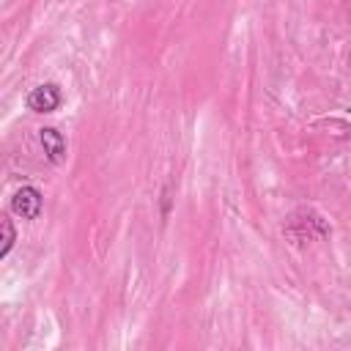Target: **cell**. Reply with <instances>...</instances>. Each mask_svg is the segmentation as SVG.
Wrapping results in <instances>:
<instances>
[{
    "instance_id": "obj_1",
    "label": "cell",
    "mask_w": 351,
    "mask_h": 351,
    "mask_svg": "<svg viewBox=\"0 0 351 351\" xmlns=\"http://www.w3.org/2000/svg\"><path fill=\"white\" fill-rule=\"evenodd\" d=\"M288 236L291 239H296L299 244L302 241H310V239H324V236H329V225L315 214V211H307V208H302V211H296L291 219H288Z\"/></svg>"
},
{
    "instance_id": "obj_2",
    "label": "cell",
    "mask_w": 351,
    "mask_h": 351,
    "mask_svg": "<svg viewBox=\"0 0 351 351\" xmlns=\"http://www.w3.org/2000/svg\"><path fill=\"white\" fill-rule=\"evenodd\" d=\"M41 206H44V200H41V192L36 186H22L11 197V211L22 219H38Z\"/></svg>"
},
{
    "instance_id": "obj_3",
    "label": "cell",
    "mask_w": 351,
    "mask_h": 351,
    "mask_svg": "<svg viewBox=\"0 0 351 351\" xmlns=\"http://www.w3.org/2000/svg\"><path fill=\"white\" fill-rule=\"evenodd\" d=\"M58 104H60V90L52 82L38 85L27 93V107L33 112H52V110H58Z\"/></svg>"
},
{
    "instance_id": "obj_4",
    "label": "cell",
    "mask_w": 351,
    "mask_h": 351,
    "mask_svg": "<svg viewBox=\"0 0 351 351\" xmlns=\"http://www.w3.org/2000/svg\"><path fill=\"white\" fill-rule=\"evenodd\" d=\"M41 145H44V154H47V159L52 165H63V159H66V140H63V134L58 129L44 126L41 129Z\"/></svg>"
},
{
    "instance_id": "obj_5",
    "label": "cell",
    "mask_w": 351,
    "mask_h": 351,
    "mask_svg": "<svg viewBox=\"0 0 351 351\" xmlns=\"http://www.w3.org/2000/svg\"><path fill=\"white\" fill-rule=\"evenodd\" d=\"M0 228H3V247H0V258H5V255L11 252V247H14V241H16V233H14V225H11V217H8V214H3V217H0Z\"/></svg>"
}]
</instances>
